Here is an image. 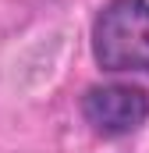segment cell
Returning a JSON list of instances; mask_svg holds the SVG:
<instances>
[{
    "label": "cell",
    "instance_id": "obj_1",
    "mask_svg": "<svg viewBox=\"0 0 149 153\" xmlns=\"http://www.w3.org/2000/svg\"><path fill=\"white\" fill-rule=\"evenodd\" d=\"M92 57L103 71L149 75V0H107L92 22Z\"/></svg>",
    "mask_w": 149,
    "mask_h": 153
},
{
    "label": "cell",
    "instance_id": "obj_2",
    "mask_svg": "<svg viewBox=\"0 0 149 153\" xmlns=\"http://www.w3.org/2000/svg\"><path fill=\"white\" fill-rule=\"evenodd\" d=\"M82 114L92 125V132L117 139V135H131L135 128H142L149 117V93L139 85H92L82 96Z\"/></svg>",
    "mask_w": 149,
    "mask_h": 153
}]
</instances>
